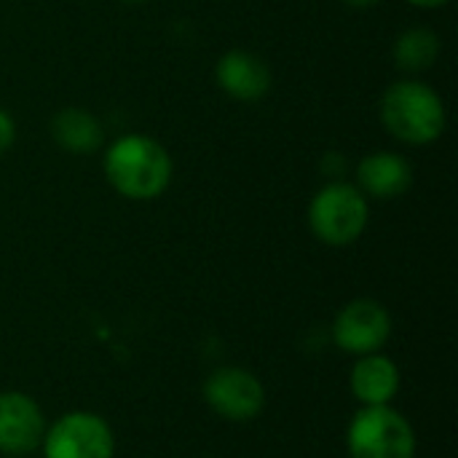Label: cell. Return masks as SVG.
I'll use <instances>...</instances> for the list:
<instances>
[{
	"label": "cell",
	"mask_w": 458,
	"mask_h": 458,
	"mask_svg": "<svg viewBox=\"0 0 458 458\" xmlns=\"http://www.w3.org/2000/svg\"><path fill=\"white\" fill-rule=\"evenodd\" d=\"M107 185L126 201H156L172 185L169 150L148 134H121L102 153Z\"/></svg>",
	"instance_id": "cell-1"
},
{
	"label": "cell",
	"mask_w": 458,
	"mask_h": 458,
	"mask_svg": "<svg viewBox=\"0 0 458 458\" xmlns=\"http://www.w3.org/2000/svg\"><path fill=\"white\" fill-rule=\"evenodd\" d=\"M378 118L389 137L411 148L437 142L448 126V110L437 89L421 78L408 75L384 89Z\"/></svg>",
	"instance_id": "cell-2"
},
{
	"label": "cell",
	"mask_w": 458,
	"mask_h": 458,
	"mask_svg": "<svg viewBox=\"0 0 458 458\" xmlns=\"http://www.w3.org/2000/svg\"><path fill=\"white\" fill-rule=\"evenodd\" d=\"M306 220L317 242L327 247H349L370 223V201L354 182L330 180L309 201Z\"/></svg>",
	"instance_id": "cell-3"
},
{
	"label": "cell",
	"mask_w": 458,
	"mask_h": 458,
	"mask_svg": "<svg viewBox=\"0 0 458 458\" xmlns=\"http://www.w3.org/2000/svg\"><path fill=\"white\" fill-rule=\"evenodd\" d=\"M352 458H416V432L392 405L362 408L346 432Z\"/></svg>",
	"instance_id": "cell-4"
},
{
	"label": "cell",
	"mask_w": 458,
	"mask_h": 458,
	"mask_svg": "<svg viewBox=\"0 0 458 458\" xmlns=\"http://www.w3.org/2000/svg\"><path fill=\"white\" fill-rule=\"evenodd\" d=\"M40 448L46 458H113L115 437L102 416L72 411L46 427Z\"/></svg>",
	"instance_id": "cell-5"
},
{
	"label": "cell",
	"mask_w": 458,
	"mask_h": 458,
	"mask_svg": "<svg viewBox=\"0 0 458 458\" xmlns=\"http://www.w3.org/2000/svg\"><path fill=\"white\" fill-rule=\"evenodd\" d=\"M204 400L215 416L233 424H247L263 413L266 386L247 368H217L204 384Z\"/></svg>",
	"instance_id": "cell-6"
},
{
	"label": "cell",
	"mask_w": 458,
	"mask_h": 458,
	"mask_svg": "<svg viewBox=\"0 0 458 458\" xmlns=\"http://www.w3.org/2000/svg\"><path fill=\"white\" fill-rule=\"evenodd\" d=\"M333 338L335 346L352 357L376 354L392 338V314L373 298H357L338 311Z\"/></svg>",
	"instance_id": "cell-7"
},
{
	"label": "cell",
	"mask_w": 458,
	"mask_h": 458,
	"mask_svg": "<svg viewBox=\"0 0 458 458\" xmlns=\"http://www.w3.org/2000/svg\"><path fill=\"white\" fill-rule=\"evenodd\" d=\"M46 419L40 405L24 392H0V454L27 456L40 448Z\"/></svg>",
	"instance_id": "cell-8"
},
{
	"label": "cell",
	"mask_w": 458,
	"mask_h": 458,
	"mask_svg": "<svg viewBox=\"0 0 458 458\" xmlns=\"http://www.w3.org/2000/svg\"><path fill=\"white\" fill-rule=\"evenodd\" d=\"M215 83L236 102H260L271 91L274 75L260 54L247 48H228L215 64Z\"/></svg>",
	"instance_id": "cell-9"
},
{
	"label": "cell",
	"mask_w": 458,
	"mask_h": 458,
	"mask_svg": "<svg viewBox=\"0 0 458 458\" xmlns=\"http://www.w3.org/2000/svg\"><path fill=\"white\" fill-rule=\"evenodd\" d=\"M413 166L403 153L373 150L360 158L354 169V185L365 193L368 201H392L405 196L413 188Z\"/></svg>",
	"instance_id": "cell-10"
},
{
	"label": "cell",
	"mask_w": 458,
	"mask_h": 458,
	"mask_svg": "<svg viewBox=\"0 0 458 458\" xmlns=\"http://www.w3.org/2000/svg\"><path fill=\"white\" fill-rule=\"evenodd\" d=\"M400 368L394 360L384 357L381 352L357 357L349 386L352 394L362 403V408H376V405H392V400L400 392Z\"/></svg>",
	"instance_id": "cell-11"
},
{
	"label": "cell",
	"mask_w": 458,
	"mask_h": 458,
	"mask_svg": "<svg viewBox=\"0 0 458 458\" xmlns=\"http://www.w3.org/2000/svg\"><path fill=\"white\" fill-rule=\"evenodd\" d=\"M48 134L56 142V148L72 156H91L105 142L102 121L91 110L78 105L59 107L48 121Z\"/></svg>",
	"instance_id": "cell-12"
},
{
	"label": "cell",
	"mask_w": 458,
	"mask_h": 458,
	"mask_svg": "<svg viewBox=\"0 0 458 458\" xmlns=\"http://www.w3.org/2000/svg\"><path fill=\"white\" fill-rule=\"evenodd\" d=\"M440 48H443L440 35L432 27L419 24V27H408L405 32L397 35V40L392 46V56H394V64L408 78H416L419 72H427L437 62Z\"/></svg>",
	"instance_id": "cell-13"
},
{
	"label": "cell",
	"mask_w": 458,
	"mask_h": 458,
	"mask_svg": "<svg viewBox=\"0 0 458 458\" xmlns=\"http://www.w3.org/2000/svg\"><path fill=\"white\" fill-rule=\"evenodd\" d=\"M13 140H16V121L5 107H0V156L13 148Z\"/></svg>",
	"instance_id": "cell-14"
},
{
	"label": "cell",
	"mask_w": 458,
	"mask_h": 458,
	"mask_svg": "<svg viewBox=\"0 0 458 458\" xmlns=\"http://www.w3.org/2000/svg\"><path fill=\"white\" fill-rule=\"evenodd\" d=\"M408 3L421 8V11H437V8H445L451 0H408Z\"/></svg>",
	"instance_id": "cell-15"
},
{
	"label": "cell",
	"mask_w": 458,
	"mask_h": 458,
	"mask_svg": "<svg viewBox=\"0 0 458 458\" xmlns=\"http://www.w3.org/2000/svg\"><path fill=\"white\" fill-rule=\"evenodd\" d=\"M349 8H373V5H378L381 0H344Z\"/></svg>",
	"instance_id": "cell-16"
},
{
	"label": "cell",
	"mask_w": 458,
	"mask_h": 458,
	"mask_svg": "<svg viewBox=\"0 0 458 458\" xmlns=\"http://www.w3.org/2000/svg\"><path fill=\"white\" fill-rule=\"evenodd\" d=\"M121 3H126V5H140V3H145V0H121Z\"/></svg>",
	"instance_id": "cell-17"
}]
</instances>
